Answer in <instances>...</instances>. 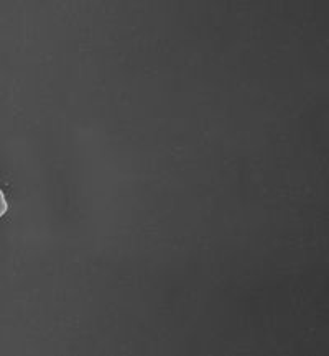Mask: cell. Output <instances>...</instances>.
<instances>
[{
    "instance_id": "cell-1",
    "label": "cell",
    "mask_w": 329,
    "mask_h": 356,
    "mask_svg": "<svg viewBox=\"0 0 329 356\" xmlns=\"http://www.w3.org/2000/svg\"><path fill=\"white\" fill-rule=\"evenodd\" d=\"M7 209H8V205H7L6 195H3V191L0 189V218H2L3 216H6V213H7Z\"/></svg>"
}]
</instances>
